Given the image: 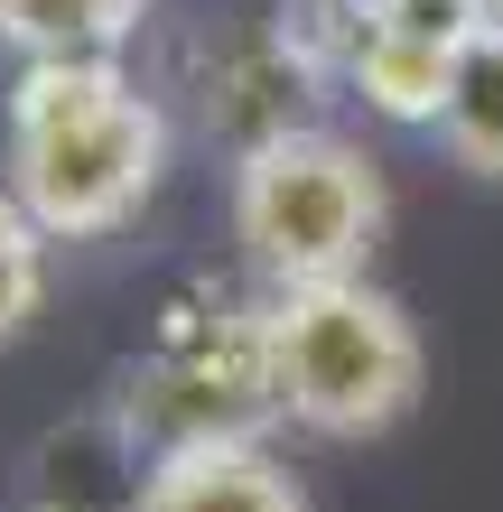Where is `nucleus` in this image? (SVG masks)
<instances>
[{"label": "nucleus", "instance_id": "7ed1b4c3", "mask_svg": "<svg viewBox=\"0 0 503 512\" xmlns=\"http://www.w3.org/2000/svg\"><path fill=\"white\" fill-rule=\"evenodd\" d=\"M224 224H233V252H243V270L261 289L364 280L382 233H392V177L336 122H299V131L233 159Z\"/></svg>", "mask_w": 503, "mask_h": 512}, {"label": "nucleus", "instance_id": "f257e3e1", "mask_svg": "<svg viewBox=\"0 0 503 512\" xmlns=\"http://www.w3.org/2000/svg\"><path fill=\"white\" fill-rule=\"evenodd\" d=\"M168 140V94L122 56H28L0 94V187L47 224V243H103L159 196Z\"/></svg>", "mask_w": 503, "mask_h": 512}, {"label": "nucleus", "instance_id": "f03ea898", "mask_svg": "<svg viewBox=\"0 0 503 512\" xmlns=\"http://www.w3.org/2000/svg\"><path fill=\"white\" fill-rule=\"evenodd\" d=\"M280 382H271V289L187 280L140 326L122 382H112V429L131 457L196 438H271Z\"/></svg>", "mask_w": 503, "mask_h": 512}, {"label": "nucleus", "instance_id": "39448f33", "mask_svg": "<svg viewBox=\"0 0 503 512\" xmlns=\"http://www.w3.org/2000/svg\"><path fill=\"white\" fill-rule=\"evenodd\" d=\"M168 94H177V112H187L205 140H224L233 159H243V149L317 122V103L336 94V75H327V56L289 28V10H271V19H215V28H196V38H177Z\"/></svg>", "mask_w": 503, "mask_h": 512}, {"label": "nucleus", "instance_id": "9d476101", "mask_svg": "<svg viewBox=\"0 0 503 512\" xmlns=\"http://www.w3.org/2000/svg\"><path fill=\"white\" fill-rule=\"evenodd\" d=\"M47 270H56L47 224L28 215L10 187H0V354H10L28 326H38V308H47Z\"/></svg>", "mask_w": 503, "mask_h": 512}, {"label": "nucleus", "instance_id": "1a4fd4ad", "mask_svg": "<svg viewBox=\"0 0 503 512\" xmlns=\"http://www.w3.org/2000/svg\"><path fill=\"white\" fill-rule=\"evenodd\" d=\"M438 140L457 149V168L503 177V28L485 19L457 56V84H448V112H438Z\"/></svg>", "mask_w": 503, "mask_h": 512}, {"label": "nucleus", "instance_id": "20e7f679", "mask_svg": "<svg viewBox=\"0 0 503 512\" xmlns=\"http://www.w3.org/2000/svg\"><path fill=\"white\" fill-rule=\"evenodd\" d=\"M271 382L280 419L327 447H364L401 429L429 391V345L420 317L373 280H317V289H271Z\"/></svg>", "mask_w": 503, "mask_h": 512}, {"label": "nucleus", "instance_id": "f8f14e48", "mask_svg": "<svg viewBox=\"0 0 503 512\" xmlns=\"http://www.w3.org/2000/svg\"><path fill=\"white\" fill-rule=\"evenodd\" d=\"M485 19H494V28H503V0H485Z\"/></svg>", "mask_w": 503, "mask_h": 512}, {"label": "nucleus", "instance_id": "6e6552de", "mask_svg": "<svg viewBox=\"0 0 503 512\" xmlns=\"http://www.w3.org/2000/svg\"><path fill=\"white\" fill-rule=\"evenodd\" d=\"M159 0H0V47L19 56H122Z\"/></svg>", "mask_w": 503, "mask_h": 512}, {"label": "nucleus", "instance_id": "0eeeda50", "mask_svg": "<svg viewBox=\"0 0 503 512\" xmlns=\"http://www.w3.org/2000/svg\"><path fill=\"white\" fill-rule=\"evenodd\" d=\"M280 10L327 56L336 94H345V66L382 38H466V28H485V0H280Z\"/></svg>", "mask_w": 503, "mask_h": 512}, {"label": "nucleus", "instance_id": "9b49d317", "mask_svg": "<svg viewBox=\"0 0 503 512\" xmlns=\"http://www.w3.org/2000/svg\"><path fill=\"white\" fill-rule=\"evenodd\" d=\"M10 512H131V494H122V503H94V494H28V503H10Z\"/></svg>", "mask_w": 503, "mask_h": 512}, {"label": "nucleus", "instance_id": "423d86ee", "mask_svg": "<svg viewBox=\"0 0 503 512\" xmlns=\"http://www.w3.org/2000/svg\"><path fill=\"white\" fill-rule=\"evenodd\" d=\"M131 512H317V503L271 438H196L140 457Z\"/></svg>", "mask_w": 503, "mask_h": 512}]
</instances>
